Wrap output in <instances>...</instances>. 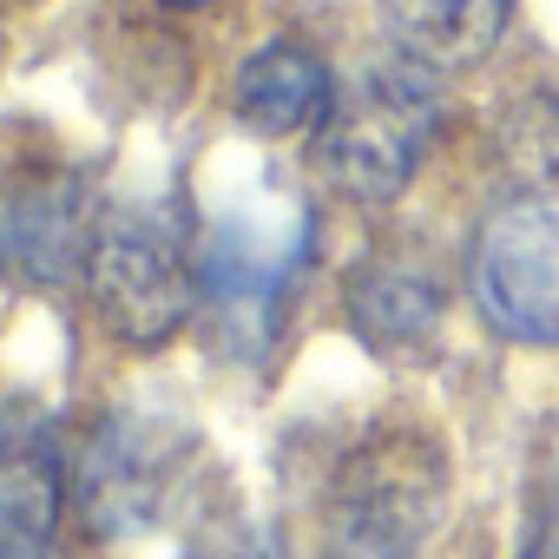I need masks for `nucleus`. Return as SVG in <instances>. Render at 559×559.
Returning <instances> with one entry per match:
<instances>
[{
	"mask_svg": "<svg viewBox=\"0 0 559 559\" xmlns=\"http://www.w3.org/2000/svg\"><path fill=\"white\" fill-rule=\"evenodd\" d=\"M171 8H198V0H171Z\"/></svg>",
	"mask_w": 559,
	"mask_h": 559,
	"instance_id": "17",
	"label": "nucleus"
},
{
	"mask_svg": "<svg viewBox=\"0 0 559 559\" xmlns=\"http://www.w3.org/2000/svg\"><path fill=\"white\" fill-rule=\"evenodd\" d=\"M86 185L73 178H47L34 191H21L0 217V263L27 270L34 284H67L73 270H86V250H93V230L86 224Z\"/></svg>",
	"mask_w": 559,
	"mask_h": 559,
	"instance_id": "7",
	"label": "nucleus"
},
{
	"mask_svg": "<svg viewBox=\"0 0 559 559\" xmlns=\"http://www.w3.org/2000/svg\"><path fill=\"white\" fill-rule=\"evenodd\" d=\"M185 559H276V546H270L257 526L224 520V526H204V533L185 546Z\"/></svg>",
	"mask_w": 559,
	"mask_h": 559,
	"instance_id": "13",
	"label": "nucleus"
},
{
	"mask_svg": "<svg viewBox=\"0 0 559 559\" xmlns=\"http://www.w3.org/2000/svg\"><path fill=\"white\" fill-rule=\"evenodd\" d=\"M467 290L507 343H559V211L539 198L487 211L467 250Z\"/></svg>",
	"mask_w": 559,
	"mask_h": 559,
	"instance_id": "4",
	"label": "nucleus"
},
{
	"mask_svg": "<svg viewBox=\"0 0 559 559\" xmlns=\"http://www.w3.org/2000/svg\"><path fill=\"white\" fill-rule=\"evenodd\" d=\"M185 454V428L158 421V415H112L80 467V507L99 533H132L158 513L171 467Z\"/></svg>",
	"mask_w": 559,
	"mask_h": 559,
	"instance_id": "5",
	"label": "nucleus"
},
{
	"mask_svg": "<svg viewBox=\"0 0 559 559\" xmlns=\"http://www.w3.org/2000/svg\"><path fill=\"white\" fill-rule=\"evenodd\" d=\"M8 559H60L53 546H34V552H8Z\"/></svg>",
	"mask_w": 559,
	"mask_h": 559,
	"instance_id": "16",
	"label": "nucleus"
},
{
	"mask_svg": "<svg viewBox=\"0 0 559 559\" xmlns=\"http://www.w3.org/2000/svg\"><path fill=\"white\" fill-rule=\"evenodd\" d=\"M520 559H559V480L539 487V507H533V526H526V552Z\"/></svg>",
	"mask_w": 559,
	"mask_h": 559,
	"instance_id": "15",
	"label": "nucleus"
},
{
	"mask_svg": "<svg viewBox=\"0 0 559 559\" xmlns=\"http://www.w3.org/2000/svg\"><path fill=\"white\" fill-rule=\"evenodd\" d=\"M304 243H310V224H304L297 198H276V191L250 198L211 224L204 257H198V290H204L224 343L263 349L276 336V317H284V297L297 284Z\"/></svg>",
	"mask_w": 559,
	"mask_h": 559,
	"instance_id": "2",
	"label": "nucleus"
},
{
	"mask_svg": "<svg viewBox=\"0 0 559 559\" xmlns=\"http://www.w3.org/2000/svg\"><path fill=\"white\" fill-rule=\"evenodd\" d=\"M500 158L520 185H559V93H526L500 119Z\"/></svg>",
	"mask_w": 559,
	"mask_h": 559,
	"instance_id": "12",
	"label": "nucleus"
},
{
	"mask_svg": "<svg viewBox=\"0 0 559 559\" xmlns=\"http://www.w3.org/2000/svg\"><path fill=\"white\" fill-rule=\"evenodd\" d=\"M441 493H448L441 454L428 441H415V435H382L343 474V520L421 539L435 526V513H441Z\"/></svg>",
	"mask_w": 559,
	"mask_h": 559,
	"instance_id": "6",
	"label": "nucleus"
},
{
	"mask_svg": "<svg viewBox=\"0 0 559 559\" xmlns=\"http://www.w3.org/2000/svg\"><path fill=\"white\" fill-rule=\"evenodd\" d=\"M86 290L106 330L132 349H158L198 304V263L165 211H106L86 250Z\"/></svg>",
	"mask_w": 559,
	"mask_h": 559,
	"instance_id": "3",
	"label": "nucleus"
},
{
	"mask_svg": "<svg viewBox=\"0 0 559 559\" xmlns=\"http://www.w3.org/2000/svg\"><path fill=\"white\" fill-rule=\"evenodd\" d=\"M349 323L382 356H421L441 330V290L415 263H362L349 284Z\"/></svg>",
	"mask_w": 559,
	"mask_h": 559,
	"instance_id": "10",
	"label": "nucleus"
},
{
	"mask_svg": "<svg viewBox=\"0 0 559 559\" xmlns=\"http://www.w3.org/2000/svg\"><path fill=\"white\" fill-rule=\"evenodd\" d=\"M435 126L441 99L421 67H369L336 93L330 119L317 126V171L356 204H389L428 158Z\"/></svg>",
	"mask_w": 559,
	"mask_h": 559,
	"instance_id": "1",
	"label": "nucleus"
},
{
	"mask_svg": "<svg viewBox=\"0 0 559 559\" xmlns=\"http://www.w3.org/2000/svg\"><path fill=\"white\" fill-rule=\"evenodd\" d=\"M323 559H415V539L382 533V526H356V520H343V526H336V539L323 546Z\"/></svg>",
	"mask_w": 559,
	"mask_h": 559,
	"instance_id": "14",
	"label": "nucleus"
},
{
	"mask_svg": "<svg viewBox=\"0 0 559 559\" xmlns=\"http://www.w3.org/2000/svg\"><path fill=\"white\" fill-rule=\"evenodd\" d=\"M67 507L60 454L40 428H0V559L53 539Z\"/></svg>",
	"mask_w": 559,
	"mask_h": 559,
	"instance_id": "11",
	"label": "nucleus"
},
{
	"mask_svg": "<svg viewBox=\"0 0 559 559\" xmlns=\"http://www.w3.org/2000/svg\"><path fill=\"white\" fill-rule=\"evenodd\" d=\"M336 106V80L330 67L297 47V40H270L243 60L237 73V112L250 132L263 139H297V132H317Z\"/></svg>",
	"mask_w": 559,
	"mask_h": 559,
	"instance_id": "8",
	"label": "nucleus"
},
{
	"mask_svg": "<svg viewBox=\"0 0 559 559\" xmlns=\"http://www.w3.org/2000/svg\"><path fill=\"white\" fill-rule=\"evenodd\" d=\"M513 0H376L382 34L415 67H474L500 47Z\"/></svg>",
	"mask_w": 559,
	"mask_h": 559,
	"instance_id": "9",
	"label": "nucleus"
}]
</instances>
